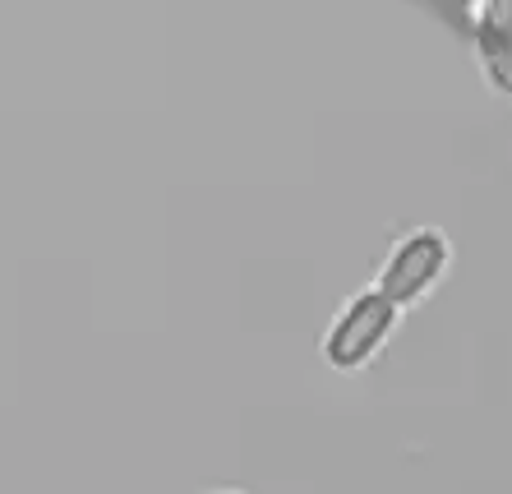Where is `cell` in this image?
Returning <instances> with one entry per match:
<instances>
[{
  "label": "cell",
  "instance_id": "obj_1",
  "mask_svg": "<svg viewBox=\"0 0 512 494\" xmlns=\"http://www.w3.org/2000/svg\"><path fill=\"white\" fill-rule=\"evenodd\" d=\"M397 319H402V305H393L370 282V287L356 291V296L333 314V324H328V333H323V342H319V356L342 374L365 370V365L388 347V338L397 333Z\"/></svg>",
  "mask_w": 512,
  "mask_h": 494
},
{
  "label": "cell",
  "instance_id": "obj_2",
  "mask_svg": "<svg viewBox=\"0 0 512 494\" xmlns=\"http://www.w3.org/2000/svg\"><path fill=\"white\" fill-rule=\"evenodd\" d=\"M448 264H453V241L434 227H416V231H406L402 241H393L374 287L393 305H402V310H416L420 301L434 296Z\"/></svg>",
  "mask_w": 512,
  "mask_h": 494
},
{
  "label": "cell",
  "instance_id": "obj_3",
  "mask_svg": "<svg viewBox=\"0 0 512 494\" xmlns=\"http://www.w3.org/2000/svg\"><path fill=\"white\" fill-rule=\"evenodd\" d=\"M208 494H250V490H208Z\"/></svg>",
  "mask_w": 512,
  "mask_h": 494
}]
</instances>
